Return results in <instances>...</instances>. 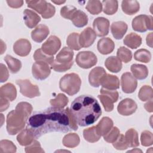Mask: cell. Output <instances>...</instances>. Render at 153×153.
I'll use <instances>...</instances> for the list:
<instances>
[{"label": "cell", "instance_id": "cell-35", "mask_svg": "<svg viewBox=\"0 0 153 153\" xmlns=\"http://www.w3.org/2000/svg\"><path fill=\"white\" fill-rule=\"evenodd\" d=\"M62 142L65 146L74 148L79 143V137L76 133H69L65 136Z\"/></svg>", "mask_w": 153, "mask_h": 153}, {"label": "cell", "instance_id": "cell-33", "mask_svg": "<svg viewBox=\"0 0 153 153\" xmlns=\"http://www.w3.org/2000/svg\"><path fill=\"white\" fill-rule=\"evenodd\" d=\"M83 136L85 140L90 143L97 142L101 137L98 133L96 126L84 129L83 131Z\"/></svg>", "mask_w": 153, "mask_h": 153}, {"label": "cell", "instance_id": "cell-4", "mask_svg": "<svg viewBox=\"0 0 153 153\" xmlns=\"http://www.w3.org/2000/svg\"><path fill=\"white\" fill-rule=\"evenodd\" d=\"M74 51L69 47H63L57 54L56 59L50 65L51 68L58 72H65L72 67Z\"/></svg>", "mask_w": 153, "mask_h": 153}, {"label": "cell", "instance_id": "cell-43", "mask_svg": "<svg viewBox=\"0 0 153 153\" xmlns=\"http://www.w3.org/2000/svg\"><path fill=\"white\" fill-rule=\"evenodd\" d=\"M97 97L100 100L106 112H111L114 109V101L108 95L100 94L97 96Z\"/></svg>", "mask_w": 153, "mask_h": 153}, {"label": "cell", "instance_id": "cell-9", "mask_svg": "<svg viewBox=\"0 0 153 153\" xmlns=\"http://www.w3.org/2000/svg\"><path fill=\"white\" fill-rule=\"evenodd\" d=\"M48 65L45 62L37 61L35 62L32 68V73L33 77L40 81L45 79L51 73V69Z\"/></svg>", "mask_w": 153, "mask_h": 153}, {"label": "cell", "instance_id": "cell-29", "mask_svg": "<svg viewBox=\"0 0 153 153\" xmlns=\"http://www.w3.org/2000/svg\"><path fill=\"white\" fill-rule=\"evenodd\" d=\"M33 134L26 128L17 136V142L22 146H26L31 144L35 140Z\"/></svg>", "mask_w": 153, "mask_h": 153}, {"label": "cell", "instance_id": "cell-30", "mask_svg": "<svg viewBox=\"0 0 153 153\" xmlns=\"http://www.w3.org/2000/svg\"><path fill=\"white\" fill-rule=\"evenodd\" d=\"M4 60L6 62L8 69L12 74L17 73L22 68V63L20 60L10 55H6L4 57Z\"/></svg>", "mask_w": 153, "mask_h": 153}, {"label": "cell", "instance_id": "cell-52", "mask_svg": "<svg viewBox=\"0 0 153 153\" xmlns=\"http://www.w3.org/2000/svg\"><path fill=\"white\" fill-rule=\"evenodd\" d=\"M7 3L8 4V6L11 8H19L21 7L23 4V1H6Z\"/></svg>", "mask_w": 153, "mask_h": 153}, {"label": "cell", "instance_id": "cell-12", "mask_svg": "<svg viewBox=\"0 0 153 153\" xmlns=\"http://www.w3.org/2000/svg\"><path fill=\"white\" fill-rule=\"evenodd\" d=\"M93 27L97 36L99 37L105 36L109 33V21L105 17H97L93 21Z\"/></svg>", "mask_w": 153, "mask_h": 153}, {"label": "cell", "instance_id": "cell-47", "mask_svg": "<svg viewBox=\"0 0 153 153\" xmlns=\"http://www.w3.org/2000/svg\"><path fill=\"white\" fill-rule=\"evenodd\" d=\"M77 10V9L71 5H66L61 8L60 15L62 17L66 19L71 20L72 15Z\"/></svg>", "mask_w": 153, "mask_h": 153}, {"label": "cell", "instance_id": "cell-20", "mask_svg": "<svg viewBox=\"0 0 153 153\" xmlns=\"http://www.w3.org/2000/svg\"><path fill=\"white\" fill-rule=\"evenodd\" d=\"M100 85L105 89L115 90L120 87V81L117 76L106 74L102 79Z\"/></svg>", "mask_w": 153, "mask_h": 153}, {"label": "cell", "instance_id": "cell-14", "mask_svg": "<svg viewBox=\"0 0 153 153\" xmlns=\"http://www.w3.org/2000/svg\"><path fill=\"white\" fill-rule=\"evenodd\" d=\"M96 34L93 29L88 27L85 29L79 36V42L81 47L87 48L90 47L96 38Z\"/></svg>", "mask_w": 153, "mask_h": 153}, {"label": "cell", "instance_id": "cell-24", "mask_svg": "<svg viewBox=\"0 0 153 153\" xmlns=\"http://www.w3.org/2000/svg\"><path fill=\"white\" fill-rule=\"evenodd\" d=\"M0 96L6 98L8 100L13 101L17 96L16 88L13 84L7 83L1 87Z\"/></svg>", "mask_w": 153, "mask_h": 153}, {"label": "cell", "instance_id": "cell-19", "mask_svg": "<svg viewBox=\"0 0 153 153\" xmlns=\"http://www.w3.org/2000/svg\"><path fill=\"white\" fill-rule=\"evenodd\" d=\"M97 48L100 53L106 55L111 53L115 48L114 41L109 38H103L99 40Z\"/></svg>", "mask_w": 153, "mask_h": 153}, {"label": "cell", "instance_id": "cell-28", "mask_svg": "<svg viewBox=\"0 0 153 153\" xmlns=\"http://www.w3.org/2000/svg\"><path fill=\"white\" fill-rule=\"evenodd\" d=\"M113 126V121L109 117H105L102 118L97 126H96L97 131L100 136L106 134Z\"/></svg>", "mask_w": 153, "mask_h": 153}, {"label": "cell", "instance_id": "cell-53", "mask_svg": "<svg viewBox=\"0 0 153 153\" xmlns=\"http://www.w3.org/2000/svg\"><path fill=\"white\" fill-rule=\"evenodd\" d=\"M0 100H1V112H2V111L5 110L4 105L5 106V107L7 109L8 108L10 104H9L8 100L6 98H4V97L1 96V99Z\"/></svg>", "mask_w": 153, "mask_h": 153}, {"label": "cell", "instance_id": "cell-1", "mask_svg": "<svg viewBox=\"0 0 153 153\" xmlns=\"http://www.w3.org/2000/svg\"><path fill=\"white\" fill-rule=\"evenodd\" d=\"M26 126L35 139L50 132L67 133L78 129L69 108L64 109L54 106L33 112L27 118Z\"/></svg>", "mask_w": 153, "mask_h": 153}, {"label": "cell", "instance_id": "cell-6", "mask_svg": "<svg viewBox=\"0 0 153 153\" xmlns=\"http://www.w3.org/2000/svg\"><path fill=\"white\" fill-rule=\"evenodd\" d=\"M152 17L145 14H141L135 17L131 23L133 29L139 32H145L148 30H152L153 26Z\"/></svg>", "mask_w": 153, "mask_h": 153}, {"label": "cell", "instance_id": "cell-27", "mask_svg": "<svg viewBox=\"0 0 153 153\" xmlns=\"http://www.w3.org/2000/svg\"><path fill=\"white\" fill-rule=\"evenodd\" d=\"M105 65L108 71L113 73H117L122 69L121 62L115 56L108 57L105 60Z\"/></svg>", "mask_w": 153, "mask_h": 153}, {"label": "cell", "instance_id": "cell-48", "mask_svg": "<svg viewBox=\"0 0 153 153\" xmlns=\"http://www.w3.org/2000/svg\"><path fill=\"white\" fill-rule=\"evenodd\" d=\"M112 145L115 149L118 150H124L128 148L126 143L124 136L123 134L119 135L117 139L112 143Z\"/></svg>", "mask_w": 153, "mask_h": 153}, {"label": "cell", "instance_id": "cell-7", "mask_svg": "<svg viewBox=\"0 0 153 153\" xmlns=\"http://www.w3.org/2000/svg\"><path fill=\"white\" fill-rule=\"evenodd\" d=\"M75 61L78 66L80 68L82 69H89L96 65L97 59L92 51H83L77 54Z\"/></svg>", "mask_w": 153, "mask_h": 153}, {"label": "cell", "instance_id": "cell-51", "mask_svg": "<svg viewBox=\"0 0 153 153\" xmlns=\"http://www.w3.org/2000/svg\"><path fill=\"white\" fill-rule=\"evenodd\" d=\"M8 78V71L6 66L1 63V82H4Z\"/></svg>", "mask_w": 153, "mask_h": 153}, {"label": "cell", "instance_id": "cell-41", "mask_svg": "<svg viewBox=\"0 0 153 153\" xmlns=\"http://www.w3.org/2000/svg\"><path fill=\"white\" fill-rule=\"evenodd\" d=\"M138 97L143 102L152 99V88L149 85L142 86L139 91Z\"/></svg>", "mask_w": 153, "mask_h": 153}, {"label": "cell", "instance_id": "cell-21", "mask_svg": "<svg viewBox=\"0 0 153 153\" xmlns=\"http://www.w3.org/2000/svg\"><path fill=\"white\" fill-rule=\"evenodd\" d=\"M23 19L27 27L32 29L41 21L40 17L33 11L25 9L23 11Z\"/></svg>", "mask_w": 153, "mask_h": 153}, {"label": "cell", "instance_id": "cell-34", "mask_svg": "<svg viewBox=\"0 0 153 153\" xmlns=\"http://www.w3.org/2000/svg\"><path fill=\"white\" fill-rule=\"evenodd\" d=\"M103 5V11L107 15L115 14L118 10V3L115 0H105L102 2Z\"/></svg>", "mask_w": 153, "mask_h": 153}, {"label": "cell", "instance_id": "cell-22", "mask_svg": "<svg viewBox=\"0 0 153 153\" xmlns=\"http://www.w3.org/2000/svg\"><path fill=\"white\" fill-rule=\"evenodd\" d=\"M130 70L133 76L139 80L145 79L148 75L147 67L142 64H133L130 67Z\"/></svg>", "mask_w": 153, "mask_h": 153}, {"label": "cell", "instance_id": "cell-45", "mask_svg": "<svg viewBox=\"0 0 153 153\" xmlns=\"http://www.w3.org/2000/svg\"><path fill=\"white\" fill-rule=\"evenodd\" d=\"M140 141L142 146H148L152 145L153 136L152 133L148 130H145L141 133Z\"/></svg>", "mask_w": 153, "mask_h": 153}, {"label": "cell", "instance_id": "cell-17", "mask_svg": "<svg viewBox=\"0 0 153 153\" xmlns=\"http://www.w3.org/2000/svg\"><path fill=\"white\" fill-rule=\"evenodd\" d=\"M128 29L126 23L123 21H118L113 22L111 26V31L116 39H121L126 34Z\"/></svg>", "mask_w": 153, "mask_h": 153}, {"label": "cell", "instance_id": "cell-31", "mask_svg": "<svg viewBox=\"0 0 153 153\" xmlns=\"http://www.w3.org/2000/svg\"><path fill=\"white\" fill-rule=\"evenodd\" d=\"M29 8H30L40 14H43L47 9L48 2L45 1H26Z\"/></svg>", "mask_w": 153, "mask_h": 153}, {"label": "cell", "instance_id": "cell-55", "mask_svg": "<svg viewBox=\"0 0 153 153\" xmlns=\"http://www.w3.org/2000/svg\"><path fill=\"white\" fill-rule=\"evenodd\" d=\"M146 44L150 47H152V33H149L146 36Z\"/></svg>", "mask_w": 153, "mask_h": 153}, {"label": "cell", "instance_id": "cell-42", "mask_svg": "<svg viewBox=\"0 0 153 153\" xmlns=\"http://www.w3.org/2000/svg\"><path fill=\"white\" fill-rule=\"evenodd\" d=\"M50 103L52 106L63 108L68 104V99L65 94L59 93L57 95L56 98L51 99Z\"/></svg>", "mask_w": 153, "mask_h": 153}, {"label": "cell", "instance_id": "cell-15", "mask_svg": "<svg viewBox=\"0 0 153 153\" xmlns=\"http://www.w3.org/2000/svg\"><path fill=\"white\" fill-rule=\"evenodd\" d=\"M106 75L105 69L97 66L93 68L88 75V82L93 87H99L100 85L102 79Z\"/></svg>", "mask_w": 153, "mask_h": 153}, {"label": "cell", "instance_id": "cell-50", "mask_svg": "<svg viewBox=\"0 0 153 153\" xmlns=\"http://www.w3.org/2000/svg\"><path fill=\"white\" fill-rule=\"evenodd\" d=\"M55 12H56L55 7L53 5H51L50 3L48 2L47 9L45 11V12L41 16L44 19H49L52 17L54 15Z\"/></svg>", "mask_w": 153, "mask_h": 153}, {"label": "cell", "instance_id": "cell-54", "mask_svg": "<svg viewBox=\"0 0 153 153\" xmlns=\"http://www.w3.org/2000/svg\"><path fill=\"white\" fill-rule=\"evenodd\" d=\"M145 108L148 112H152V99L149 100V102L145 104Z\"/></svg>", "mask_w": 153, "mask_h": 153}, {"label": "cell", "instance_id": "cell-56", "mask_svg": "<svg viewBox=\"0 0 153 153\" xmlns=\"http://www.w3.org/2000/svg\"><path fill=\"white\" fill-rule=\"evenodd\" d=\"M51 2H53V3H54V4H57V5H60V4H63V3H65L66 1H51Z\"/></svg>", "mask_w": 153, "mask_h": 153}, {"label": "cell", "instance_id": "cell-49", "mask_svg": "<svg viewBox=\"0 0 153 153\" xmlns=\"http://www.w3.org/2000/svg\"><path fill=\"white\" fill-rule=\"evenodd\" d=\"M100 93L101 94H106L111 97L114 102H116L118 99V93L115 90H111L102 88L100 90Z\"/></svg>", "mask_w": 153, "mask_h": 153}, {"label": "cell", "instance_id": "cell-18", "mask_svg": "<svg viewBox=\"0 0 153 153\" xmlns=\"http://www.w3.org/2000/svg\"><path fill=\"white\" fill-rule=\"evenodd\" d=\"M49 32V29L46 25L40 24L31 32V37L33 41L40 43L47 37Z\"/></svg>", "mask_w": 153, "mask_h": 153}, {"label": "cell", "instance_id": "cell-5", "mask_svg": "<svg viewBox=\"0 0 153 153\" xmlns=\"http://www.w3.org/2000/svg\"><path fill=\"white\" fill-rule=\"evenodd\" d=\"M81 84V80L79 75L75 73L65 75L59 81L60 90L69 96H74L78 93Z\"/></svg>", "mask_w": 153, "mask_h": 153}, {"label": "cell", "instance_id": "cell-32", "mask_svg": "<svg viewBox=\"0 0 153 153\" xmlns=\"http://www.w3.org/2000/svg\"><path fill=\"white\" fill-rule=\"evenodd\" d=\"M125 139L128 147L133 148L139 145L137 132L133 128L128 130L125 134Z\"/></svg>", "mask_w": 153, "mask_h": 153}, {"label": "cell", "instance_id": "cell-36", "mask_svg": "<svg viewBox=\"0 0 153 153\" xmlns=\"http://www.w3.org/2000/svg\"><path fill=\"white\" fill-rule=\"evenodd\" d=\"M134 59L140 62L148 63L151 59V54L148 50L141 48L134 53Z\"/></svg>", "mask_w": 153, "mask_h": 153}, {"label": "cell", "instance_id": "cell-46", "mask_svg": "<svg viewBox=\"0 0 153 153\" xmlns=\"http://www.w3.org/2000/svg\"><path fill=\"white\" fill-rule=\"evenodd\" d=\"M1 152H15L16 146L11 141L2 140L1 141Z\"/></svg>", "mask_w": 153, "mask_h": 153}, {"label": "cell", "instance_id": "cell-25", "mask_svg": "<svg viewBox=\"0 0 153 153\" xmlns=\"http://www.w3.org/2000/svg\"><path fill=\"white\" fill-rule=\"evenodd\" d=\"M123 11L127 15H133L139 11L140 5L137 1H123L121 3Z\"/></svg>", "mask_w": 153, "mask_h": 153}, {"label": "cell", "instance_id": "cell-16", "mask_svg": "<svg viewBox=\"0 0 153 153\" xmlns=\"http://www.w3.org/2000/svg\"><path fill=\"white\" fill-rule=\"evenodd\" d=\"M31 50L30 42L26 39H20L13 45V51L18 56L25 57L27 56Z\"/></svg>", "mask_w": 153, "mask_h": 153}, {"label": "cell", "instance_id": "cell-38", "mask_svg": "<svg viewBox=\"0 0 153 153\" xmlns=\"http://www.w3.org/2000/svg\"><path fill=\"white\" fill-rule=\"evenodd\" d=\"M79 36L78 33H72L68 35L66 44L69 48L74 50H79L82 48L79 42Z\"/></svg>", "mask_w": 153, "mask_h": 153}, {"label": "cell", "instance_id": "cell-13", "mask_svg": "<svg viewBox=\"0 0 153 153\" xmlns=\"http://www.w3.org/2000/svg\"><path fill=\"white\" fill-rule=\"evenodd\" d=\"M137 108V104L133 99L126 98L119 103L117 106V111L121 115L128 116L134 113Z\"/></svg>", "mask_w": 153, "mask_h": 153}, {"label": "cell", "instance_id": "cell-40", "mask_svg": "<svg viewBox=\"0 0 153 153\" xmlns=\"http://www.w3.org/2000/svg\"><path fill=\"white\" fill-rule=\"evenodd\" d=\"M33 59L34 60L37 61H41V62H45L49 65H51L54 62V57L53 56H48L46 54H45L41 48L37 49L33 54Z\"/></svg>", "mask_w": 153, "mask_h": 153}, {"label": "cell", "instance_id": "cell-8", "mask_svg": "<svg viewBox=\"0 0 153 153\" xmlns=\"http://www.w3.org/2000/svg\"><path fill=\"white\" fill-rule=\"evenodd\" d=\"M16 83L20 87V93L29 98L39 96V88L36 85H33L28 79H17Z\"/></svg>", "mask_w": 153, "mask_h": 153}, {"label": "cell", "instance_id": "cell-39", "mask_svg": "<svg viewBox=\"0 0 153 153\" xmlns=\"http://www.w3.org/2000/svg\"><path fill=\"white\" fill-rule=\"evenodd\" d=\"M117 57L120 61L128 63L132 59V53L129 49L124 47H121L117 50Z\"/></svg>", "mask_w": 153, "mask_h": 153}, {"label": "cell", "instance_id": "cell-37", "mask_svg": "<svg viewBox=\"0 0 153 153\" xmlns=\"http://www.w3.org/2000/svg\"><path fill=\"white\" fill-rule=\"evenodd\" d=\"M85 8L93 15L99 14L102 10V4L99 1H88Z\"/></svg>", "mask_w": 153, "mask_h": 153}, {"label": "cell", "instance_id": "cell-23", "mask_svg": "<svg viewBox=\"0 0 153 153\" xmlns=\"http://www.w3.org/2000/svg\"><path fill=\"white\" fill-rule=\"evenodd\" d=\"M123 42L128 47L131 49H136L141 45L142 38L137 33L131 32L126 36Z\"/></svg>", "mask_w": 153, "mask_h": 153}, {"label": "cell", "instance_id": "cell-10", "mask_svg": "<svg viewBox=\"0 0 153 153\" xmlns=\"http://www.w3.org/2000/svg\"><path fill=\"white\" fill-rule=\"evenodd\" d=\"M60 47L61 41L60 39L55 35H51L43 43L41 50L45 54L48 56H53L59 51Z\"/></svg>", "mask_w": 153, "mask_h": 153}, {"label": "cell", "instance_id": "cell-3", "mask_svg": "<svg viewBox=\"0 0 153 153\" xmlns=\"http://www.w3.org/2000/svg\"><path fill=\"white\" fill-rule=\"evenodd\" d=\"M27 118L25 113L17 108L10 112L7 117V130L9 134L14 135L22 130Z\"/></svg>", "mask_w": 153, "mask_h": 153}, {"label": "cell", "instance_id": "cell-2", "mask_svg": "<svg viewBox=\"0 0 153 153\" xmlns=\"http://www.w3.org/2000/svg\"><path fill=\"white\" fill-rule=\"evenodd\" d=\"M69 109L77 124L81 127L93 124L102 114L98 101L90 95H81L75 98Z\"/></svg>", "mask_w": 153, "mask_h": 153}, {"label": "cell", "instance_id": "cell-26", "mask_svg": "<svg viewBox=\"0 0 153 153\" xmlns=\"http://www.w3.org/2000/svg\"><path fill=\"white\" fill-rule=\"evenodd\" d=\"M74 25L77 27H82L88 23V17L84 12L77 10L72 15L71 20Z\"/></svg>", "mask_w": 153, "mask_h": 153}, {"label": "cell", "instance_id": "cell-11", "mask_svg": "<svg viewBox=\"0 0 153 153\" xmlns=\"http://www.w3.org/2000/svg\"><path fill=\"white\" fill-rule=\"evenodd\" d=\"M121 85L123 91L125 93L130 94L136 90L137 82L131 73L126 72L121 77Z\"/></svg>", "mask_w": 153, "mask_h": 153}, {"label": "cell", "instance_id": "cell-44", "mask_svg": "<svg viewBox=\"0 0 153 153\" xmlns=\"http://www.w3.org/2000/svg\"><path fill=\"white\" fill-rule=\"evenodd\" d=\"M120 134L119 129L117 127H114L106 134L103 136V139L108 143H113L117 139Z\"/></svg>", "mask_w": 153, "mask_h": 153}]
</instances>
